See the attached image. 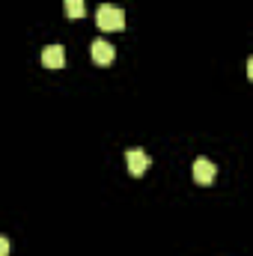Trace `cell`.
I'll use <instances>...</instances> for the list:
<instances>
[{
    "label": "cell",
    "instance_id": "cell-1",
    "mask_svg": "<svg viewBox=\"0 0 253 256\" xmlns=\"http://www.w3.org/2000/svg\"><path fill=\"white\" fill-rule=\"evenodd\" d=\"M96 24H98L102 30H122V27H126V9L116 6V3H104V6H98V12H96Z\"/></svg>",
    "mask_w": 253,
    "mask_h": 256
},
{
    "label": "cell",
    "instance_id": "cell-2",
    "mask_svg": "<svg viewBox=\"0 0 253 256\" xmlns=\"http://www.w3.org/2000/svg\"><path fill=\"white\" fill-rule=\"evenodd\" d=\"M126 161H128V170H131V176H143V173L149 170V164H152L149 152H143V149H137V146L126 152Z\"/></svg>",
    "mask_w": 253,
    "mask_h": 256
},
{
    "label": "cell",
    "instance_id": "cell-3",
    "mask_svg": "<svg viewBox=\"0 0 253 256\" xmlns=\"http://www.w3.org/2000/svg\"><path fill=\"white\" fill-rule=\"evenodd\" d=\"M214 176H218V167H214L208 158H196V161H194V179H196L200 185H212Z\"/></svg>",
    "mask_w": 253,
    "mask_h": 256
},
{
    "label": "cell",
    "instance_id": "cell-4",
    "mask_svg": "<svg viewBox=\"0 0 253 256\" xmlns=\"http://www.w3.org/2000/svg\"><path fill=\"white\" fill-rule=\"evenodd\" d=\"M90 54H92V60H96L98 66H110V63H114V57H116L114 45H110V42H104V39H96V42H92V48H90Z\"/></svg>",
    "mask_w": 253,
    "mask_h": 256
},
{
    "label": "cell",
    "instance_id": "cell-5",
    "mask_svg": "<svg viewBox=\"0 0 253 256\" xmlns=\"http://www.w3.org/2000/svg\"><path fill=\"white\" fill-rule=\"evenodd\" d=\"M42 63L48 66V68H60V66L66 63L63 45H48V48H42Z\"/></svg>",
    "mask_w": 253,
    "mask_h": 256
},
{
    "label": "cell",
    "instance_id": "cell-6",
    "mask_svg": "<svg viewBox=\"0 0 253 256\" xmlns=\"http://www.w3.org/2000/svg\"><path fill=\"white\" fill-rule=\"evenodd\" d=\"M63 9H66V15L68 18H84V0H63Z\"/></svg>",
    "mask_w": 253,
    "mask_h": 256
},
{
    "label": "cell",
    "instance_id": "cell-7",
    "mask_svg": "<svg viewBox=\"0 0 253 256\" xmlns=\"http://www.w3.org/2000/svg\"><path fill=\"white\" fill-rule=\"evenodd\" d=\"M9 254V242H6V238H0V256H6Z\"/></svg>",
    "mask_w": 253,
    "mask_h": 256
},
{
    "label": "cell",
    "instance_id": "cell-8",
    "mask_svg": "<svg viewBox=\"0 0 253 256\" xmlns=\"http://www.w3.org/2000/svg\"><path fill=\"white\" fill-rule=\"evenodd\" d=\"M248 78H250V80H253V57H250V60H248Z\"/></svg>",
    "mask_w": 253,
    "mask_h": 256
}]
</instances>
